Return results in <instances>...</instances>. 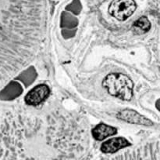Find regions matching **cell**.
I'll list each match as a JSON object with an SVG mask.
<instances>
[{
	"label": "cell",
	"mask_w": 160,
	"mask_h": 160,
	"mask_svg": "<svg viewBox=\"0 0 160 160\" xmlns=\"http://www.w3.org/2000/svg\"><path fill=\"white\" fill-rule=\"evenodd\" d=\"M102 86L111 96L120 100H131L133 97L134 83L131 78L124 74H109L103 79Z\"/></svg>",
	"instance_id": "cell-1"
},
{
	"label": "cell",
	"mask_w": 160,
	"mask_h": 160,
	"mask_svg": "<svg viewBox=\"0 0 160 160\" xmlns=\"http://www.w3.org/2000/svg\"><path fill=\"white\" fill-rule=\"evenodd\" d=\"M137 9L134 0H112L109 6V13L120 21H124L133 15Z\"/></svg>",
	"instance_id": "cell-2"
},
{
	"label": "cell",
	"mask_w": 160,
	"mask_h": 160,
	"mask_svg": "<svg viewBox=\"0 0 160 160\" xmlns=\"http://www.w3.org/2000/svg\"><path fill=\"white\" fill-rule=\"evenodd\" d=\"M49 94L50 89L47 85L39 84L27 93L24 97V101L30 106H37L48 98Z\"/></svg>",
	"instance_id": "cell-3"
},
{
	"label": "cell",
	"mask_w": 160,
	"mask_h": 160,
	"mask_svg": "<svg viewBox=\"0 0 160 160\" xmlns=\"http://www.w3.org/2000/svg\"><path fill=\"white\" fill-rule=\"evenodd\" d=\"M117 119H120L123 122H128V123L131 124L146 125V126L153 125L152 121L147 119L145 116L142 115L138 111H134L133 109H130V108H126V109L120 111L117 115Z\"/></svg>",
	"instance_id": "cell-4"
},
{
	"label": "cell",
	"mask_w": 160,
	"mask_h": 160,
	"mask_svg": "<svg viewBox=\"0 0 160 160\" xmlns=\"http://www.w3.org/2000/svg\"><path fill=\"white\" fill-rule=\"evenodd\" d=\"M131 145V144L126 138L119 136V137H112L103 142L100 149L103 153L110 154L115 153L120 149L129 147Z\"/></svg>",
	"instance_id": "cell-5"
},
{
	"label": "cell",
	"mask_w": 160,
	"mask_h": 160,
	"mask_svg": "<svg viewBox=\"0 0 160 160\" xmlns=\"http://www.w3.org/2000/svg\"><path fill=\"white\" fill-rule=\"evenodd\" d=\"M23 92V88L17 81L9 83L0 92V100H11L17 98Z\"/></svg>",
	"instance_id": "cell-6"
},
{
	"label": "cell",
	"mask_w": 160,
	"mask_h": 160,
	"mask_svg": "<svg viewBox=\"0 0 160 160\" xmlns=\"http://www.w3.org/2000/svg\"><path fill=\"white\" fill-rule=\"evenodd\" d=\"M92 136L96 141H103L109 136H114L117 133V128L105 123H100L93 128Z\"/></svg>",
	"instance_id": "cell-7"
},
{
	"label": "cell",
	"mask_w": 160,
	"mask_h": 160,
	"mask_svg": "<svg viewBox=\"0 0 160 160\" xmlns=\"http://www.w3.org/2000/svg\"><path fill=\"white\" fill-rule=\"evenodd\" d=\"M151 22L148 17L142 16L134 22L131 27V31L135 35L145 34L151 29Z\"/></svg>",
	"instance_id": "cell-8"
},
{
	"label": "cell",
	"mask_w": 160,
	"mask_h": 160,
	"mask_svg": "<svg viewBox=\"0 0 160 160\" xmlns=\"http://www.w3.org/2000/svg\"><path fill=\"white\" fill-rule=\"evenodd\" d=\"M36 76H37V74H36L35 70L34 69V67H31L30 68L27 69L23 72H22L17 77V79L21 81L26 86V87H28L30 84H31L34 81Z\"/></svg>",
	"instance_id": "cell-9"
},
{
	"label": "cell",
	"mask_w": 160,
	"mask_h": 160,
	"mask_svg": "<svg viewBox=\"0 0 160 160\" xmlns=\"http://www.w3.org/2000/svg\"><path fill=\"white\" fill-rule=\"evenodd\" d=\"M156 108H157L158 110H159L160 111V99L159 100H157V102H156Z\"/></svg>",
	"instance_id": "cell-10"
}]
</instances>
